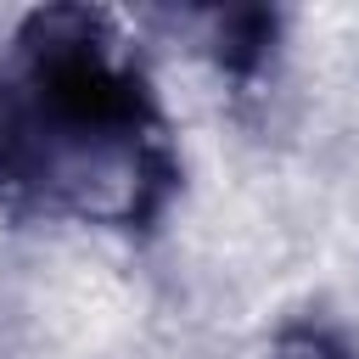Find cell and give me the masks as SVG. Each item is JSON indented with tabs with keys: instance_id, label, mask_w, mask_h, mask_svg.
<instances>
[{
	"instance_id": "6da1fadb",
	"label": "cell",
	"mask_w": 359,
	"mask_h": 359,
	"mask_svg": "<svg viewBox=\"0 0 359 359\" xmlns=\"http://www.w3.org/2000/svg\"><path fill=\"white\" fill-rule=\"evenodd\" d=\"M185 185L140 45L107 6H34L0 45V213L151 236Z\"/></svg>"
},
{
	"instance_id": "7a4b0ae2",
	"label": "cell",
	"mask_w": 359,
	"mask_h": 359,
	"mask_svg": "<svg viewBox=\"0 0 359 359\" xmlns=\"http://www.w3.org/2000/svg\"><path fill=\"white\" fill-rule=\"evenodd\" d=\"M280 11L275 6H219L202 17V45L213 56V67L230 79L236 101L264 95L275 56H280Z\"/></svg>"
},
{
	"instance_id": "3957f363",
	"label": "cell",
	"mask_w": 359,
	"mask_h": 359,
	"mask_svg": "<svg viewBox=\"0 0 359 359\" xmlns=\"http://www.w3.org/2000/svg\"><path fill=\"white\" fill-rule=\"evenodd\" d=\"M264 359H359V353H353V342H348L342 331H331V325H320V320H297V325H286V331L269 342Z\"/></svg>"
}]
</instances>
